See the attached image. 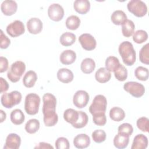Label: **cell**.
Listing matches in <instances>:
<instances>
[{"label": "cell", "mask_w": 149, "mask_h": 149, "mask_svg": "<svg viewBox=\"0 0 149 149\" xmlns=\"http://www.w3.org/2000/svg\"><path fill=\"white\" fill-rule=\"evenodd\" d=\"M42 101L44 123L47 127L53 126L58 121V116L56 113V99L53 94L46 93L42 97Z\"/></svg>", "instance_id": "cell-1"}, {"label": "cell", "mask_w": 149, "mask_h": 149, "mask_svg": "<svg viewBox=\"0 0 149 149\" xmlns=\"http://www.w3.org/2000/svg\"><path fill=\"white\" fill-rule=\"evenodd\" d=\"M118 51L122 57L123 63L127 66H132L136 60V54L133 44L128 41L121 42L119 46Z\"/></svg>", "instance_id": "cell-2"}, {"label": "cell", "mask_w": 149, "mask_h": 149, "mask_svg": "<svg viewBox=\"0 0 149 149\" xmlns=\"http://www.w3.org/2000/svg\"><path fill=\"white\" fill-rule=\"evenodd\" d=\"M25 70V63L22 61H17L11 65L7 73V77L12 83H16L19 81Z\"/></svg>", "instance_id": "cell-3"}, {"label": "cell", "mask_w": 149, "mask_h": 149, "mask_svg": "<svg viewBox=\"0 0 149 149\" xmlns=\"http://www.w3.org/2000/svg\"><path fill=\"white\" fill-rule=\"evenodd\" d=\"M40 104V98L35 93L28 94L24 101V109L26 113L30 115H34L38 112Z\"/></svg>", "instance_id": "cell-4"}, {"label": "cell", "mask_w": 149, "mask_h": 149, "mask_svg": "<svg viewBox=\"0 0 149 149\" xmlns=\"http://www.w3.org/2000/svg\"><path fill=\"white\" fill-rule=\"evenodd\" d=\"M22 98V94L19 91H13L10 93H3L1 95V102L5 108H12L21 102Z\"/></svg>", "instance_id": "cell-5"}, {"label": "cell", "mask_w": 149, "mask_h": 149, "mask_svg": "<svg viewBox=\"0 0 149 149\" xmlns=\"http://www.w3.org/2000/svg\"><path fill=\"white\" fill-rule=\"evenodd\" d=\"M128 10L135 16L141 17L147 13V6L146 4L141 0H131L127 5Z\"/></svg>", "instance_id": "cell-6"}, {"label": "cell", "mask_w": 149, "mask_h": 149, "mask_svg": "<svg viewBox=\"0 0 149 149\" xmlns=\"http://www.w3.org/2000/svg\"><path fill=\"white\" fill-rule=\"evenodd\" d=\"M107 106V101L105 97L101 94L97 95L89 107V112L92 115L98 113H105Z\"/></svg>", "instance_id": "cell-7"}, {"label": "cell", "mask_w": 149, "mask_h": 149, "mask_svg": "<svg viewBox=\"0 0 149 149\" xmlns=\"http://www.w3.org/2000/svg\"><path fill=\"white\" fill-rule=\"evenodd\" d=\"M124 90L136 98L143 96L145 93L144 86L136 81H128L123 85Z\"/></svg>", "instance_id": "cell-8"}, {"label": "cell", "mask_w": 149, "mask_h": 149, "mask_svg": "<svg viewBox=\"0 0 149 149\" xmlns=\"http://www.w3.org/2000/svg\"><path fill=\"white\" fill-rule=\"evenodd\" d=\"M6 30L12 37H17L25 32V27L22 21L16 20L8 25Z\"/></svg>", "instance_id": "cell-9"}, {"label": "cell", "mask_w": 149, "mask_h": 149, "mask_svg": "<svg viewBox=\"0 0 149 149\" xmlns=\"http://www.w3.org/2000/svg\"><path fill=\"white\" fill-rule=\"evenodd\" d=\"M64 9L59 3H52L48 9V15L50 19L54 22H59L64 16Z\"/></svg>", "instance_id": "cell-10"}, {"label": "cell", "mask_w": 149, "mask_h": 149, "mask_svg": "<svg viewBox=\"0 0 149 149\" xmlns=\"http://www.w3.org/2000/svg\"><path fill=\"white\" fill-rule=\"evenodd\" d=\"M79 41L82 48L86 51L94 49L97 45V42L94 37L90 34L84 33L79 37Z\"/></svg>", "instance_id": "cell-11"}, {"label": "cell", "mask_w": 149, "mask_h": 149, "mask_svg": "<svg viewBox=\"0 0 149 149\" xmlns=\"http://www.w3.org/2000/svg\"><path fill=\"white\" fill-rule=\"evenodd\" d=\"M89 99L90 97L87 92L84 90H78L73 95V102L77 108H83L87 105Z\"/></svg>", "instance_id": "cell-12"}, {"label": "cell", "mask_w": 149, "mask_h": 149, "mask_svg": "<svg viewBox=\"0 0 149 149\" xmlns=\"http://www.w3.org/2000/svg\"><path fill=\"white\" fill-rule=\"evenodd\" d=\"M21 144L20 137L16 133H10L6 139L4 149H17Z\"/></svg>", "instance_id": "cell-13"}, {"label": "cell", "mask_w": 149, "mask_h": 149, "mask_svg": "<svg viewBox=\"0 0 149 149\" xmlns=\"http://www.w3.org/2000/svg\"><path fill=\"white\" fill-rule=\"evenodd\" d=\"M43 24L41 20L37 17L30 19L27 22V28L29 32L33 34H37L42 30Z\"/></svg>", "instance_id": "cell-14"}, {"label": "cell", "mask_w": 149, "mask_h": 149, "mask_svg": "<svg viewBox=\"0 0 149 149\" xmlns=\"http://www.w3.org/2000/svg\"><path fill=\"white\" fill-rule=\"evenodd\" d=\"M1 9L5 15L11 16L17 11V4L15 1L5 0L1 3Z\"/></svg>", "instance_id": "cell-15"}, {"label": "cell", "mask_w": 149, "mask_h": 149, "mask_svg": "<svg viewBox=\"0 0 149 149\" xmlns=\"http://www.w3.org/2000/svg\"><path fill=\"white\" fill-rule=\"evenodd\" d=\"M73 144L77 148L82 149L87 148L90 144V137L86 134H79L74 138Z\"/></svg>", "instance_id": "cell-16"}, {"label": "cell", "mask_w": 149, "mask_h": 149, "mask_svg": "<svg viewBox=\"0 0 149 149\" xmlns=\"http://www.w3.org/2000/svg\"><path fill=\"white\" fill-rule=\"evenodd\" d=\"M148 139L145 135L139 134L134 137L131 148L145 149L148 146Z\"/></svg>", "instance_id": "cell-17"}, {"label": "cell", "mask_w": 149, "mask_h": 149, "mask_svg": "<svg viewBox=\"0 0 149 149\" xmlns=\"http://www.w3.org/2000/svg\"><path fill=\"white\" fill-rule=\"evenodd\" d=\"M76 59V54L74 51L70 49L63 51L60 55L59 59L63 65H70L73 63Z\"/></svg>", "instance_id": "cell-18"}, {"label": "cell", "mask_w": 149, "mask_h": 149, "mask_svg": "<svg viewBox=\"0 0 149 149\" xmlns=\"http://www.w3.org/2000/svg\"><path fill=\"white\" fill-rule=\"evenodd\" d=\"M57 78L62 83H68L73 80L74 75L70 70L67 68H61L57 72Z\"/></svg>", "instance_id": "cell-19"}, {"label": "cell", "mask_w": 149, "mask_h": 149, "mask_svg": "<svg viewBox=\"0 0 149 149\" xmlns=\"http://www.w3.org/2000/svg\"><path fill=\"white\" fill-rule=\"evenodd\" d=\"M73 8L77 13L84 15L90 9V2L88 0H76L73 3Z\"/></svg>", "instance_id": "cell-20"}, {"label": "cell", "mask_w": 149, "mask_h": 149, "mask_svg": "<svg viewBox=\"0 0 149 149\" xmlns=\"http://www.w3.org/2000/svg\"><path fill=\"white\" fill-rule=\"evenodd\" d=\"M111 77V73L105 68H100L95 72V80L100 83H105L108 81Z\"/></svg>", "instance_id": "cell-21"}, {"label": "cell", "mask_w": 149, "mask_h": 149, "mask_svg": "<svg viewBox=\"0 0 149 149\" xmlns=\"http://www.w3.org/2000/svg\"><path fill=\"white\" fill-rule=\"evenodd\" d=\"M37 78V74L34 71H27L23 76V83L27 88L33 87L34 86Z\"/></svg>", "instance_id": "cell-22"}, {"label": "cell", "mask_w": 149, "mask_h": 149, "mask_svg": "<svg viewBox=\"0 0 149 149\" xmlns=\"http://www.w3.org/2000/svg\"><path fill=\"white\" fill-rule=\"evenodd\" d=\"M127 16L125 13L121 10H116L114 11L111 16V20L115 25H122L127 20Z\"/></svg>", "instance_id": "cell-23"}, {"label": "cell", "mask_w": 149, "mask_h": 149, "mask_svg": "<svg viewBox=\"0 0 149 149\" xmlns=\"http://www.w3.org/2000/svg\"><path fill=\"white\" fill-rule=\"evenodd\" d=\"M129 142V137L119 133L113 139V144L115 147L119 149H123L127 147Z\"/></svg>", "instance_id": "cell-24"}, {"label": "cell", "mask_w": 149, "mask_h": 149, "mask_svg": "<svg viewBox=\"0 0 149 149\" xmlns=\"http://www.w3.org/2000/svg\"><path fill=\"white\" fill-rule=\"evenodd\" d=\"M95 68V63L94 61L90 58H87L83 59L81 63L80 68L85 74H90L92 73Z\"/></svg>", "instance_id": "cell-25"}, {"label": "cell", "mask_w": 149, "mask_h": 149, "mask_svg": "<svg viewBox=\"0 0 149 149\" xmlns=\"http://www.w3.org/2000/svg\"><path fill=\"white\" fill-rule=\"evenodd\" d=\"M10 118L11 122L16 125L22 124L25 119L24 115L20 109H15L13 110L10 113Z\"/></svg>", "instance_id": "cell-26"}, {"label": "cell", "mask_w": 149, "mask_h": 149, "mask_svg": "<svg viewBox=\"0 0 149 149\" xmlns=\"http://www.w3.org/2000/svg\"><path fill=\"white\" fill-rule=\"evenodd\" d=\"M79 111L72 108H69L65 111L63 113V118L68 123L72 125L74 124L78 119Z\"/></svg>", "instance_id": "cell-27"}, {"label": "cell", "mask_w": 149, "mask_h": 149, "mask_svg": "<svg viewBox=\"0 0 149 149\" xmlns=\"http://www.w3.org/2000/svg\"><path fill=\"white\" fill-rule=\"evenodd\" d=\"M109 116L113 121L120 122L125 118V113L121 108L115 107L110 109Z\"/></svg>", "instance_id": "cell-28"}, {"label": "cell", "mask_w": 149, "mask_h": 149, "mask_svg": "<svg viewBox=\"0 0 149 149\" xmlns=\"http://www.w3.org/2000/svg\"><path fill=\"white\" fill-rule=\"evenodd\" d=\"M135 25L133 22L131 20H127L122 25V33L123 36L130 37L134 33Z\"/></svg>", "instance_id": "cell-29"}, {"label": "cell", "mask_w": 149, "mask_h": 149, "mask_svg": "<svg viewBox=\"0 0 149 149\" xmlns=\"http://www.w3.org/2000/svg\"><path fill=\"white\" fill-rule=\"evenodd\" d=\"M76 41V36L70 32H65L63 33L59 38L61 44L65 47L70 46L74 43Z\"/></svg>", "instance_id": "cell-30"}, {"label": "cell", "mask_w": 149, "mask_h": 149, "mask_svg": "<svg viewBox=\"0 0 149 149\" xmlns=\"http://www.w3.org/2000/svg\"><path fill=\"white\" fill-rule=\"evenodd\" d=\"M40 122L36 119H31L29 120L25 125V130L29 134L36 133L40 128Z\"/></svg>", "instance_id": "cell-31"}, {"label": "cell", "mask_w": 149, "mask_h": 149, "mask_svg": "<svg viewBox=\"0 0 149 149\" xmlns=\"http://www.w3.org/2000/svg\"><path fill=\"white\" fill-rule=\"evenodd\" d=\"M119 61L118 58L114 56H108L105 61V68L109 71L114 72L120 65Z\"/></svg>", "instance_id": "cell-32"}, {"label": "cell", "mask_w": 149, "mask_h": 149, "mask_svg": "<svg viewBox=\"0 0 149 149\" xmlns=\"http://www.w3.org/2000/svg\"><path fill=\"white\" fill-rule=\"evenodd\" d=\"M65 23L68 29L75 30L78 29L80 24V19L76 15H71L66 19Z\"/></svg>", "instance_id": "cell-33"}, {"label": "cell", "mask_w": 149, "mask_h": 149, "mask_svg": "<svg viewBox=\"0 0 149 149\" xmlns=\"http://www.w3.org/2000/svg\"><path fill=\"white\" fill-rule=\"evenodd\" d=\"M88 118L87 113L83 111H79V118L72 125L73 127L76 129L84 127L88 123Z\"/></svg>", "instance_id": "cell-34"}, {"label": "cell", "mask_w": 149, "mask_h": 149, "mask_svg": "<svg viewBox=\"0 0 149 149\" xmlns=\"http://www.w3.org/2000/svg\"><path fill=\"white\" fill-rule=\"evenodd\" d=\"M136 77L141 81H146L148 79V70L143 66H138L134 70Z\"/></svg>", "instance_id": "cell-35"}, {"label": "cell", "mask_w": 149, "mask_h": 149, "mask_svg": "<svg viewBox=\"0 0 149 149\" xmlns=\"http://www.w3.org/2000/svg\"><path fill=\"white\" fill-rule=\"evenodd\" d=\"M113 72L115 78L120 81H125L127 77V70L122 64H120L118 68Z\"/></svg>", "instance_id": "cell-36"}, {"label": "cell", "mask_w": 149, "mask_h": 149, "mask_svg": "<svg viewBox=\"0 0 149 149\" xmlns=\"http://www.w3.org/2000/svg\"><path fill=\"white\" fill-rule=\"evenodd\" d=\"M147 39L148 34L143 30H138L133 33V40L137 44H142Z\"/></svg>", "instance_id": "cell-37"}, {"label": "cell", "mask_w": 149, "mask_h": 149, "mask_svg": "<svg viewBox=\"0 0 149 149\" xmlns=\"http://www.w3.org/2000/svg\"><path fill=\"white\" fill-rule=\"evenodd\" d=\"M139 59L143 63L149 64V45L146 44L141 48L139 52Z\"/></svg>", "instance_id": "cell-38"}, {"label": "cell", "mask_w": 149, "mask_h": 149, "mask_svg": "<svg viewBox=\"0 0 149 149\" xmlns=\"http://www.w3.org/2000/svg\"><path fill=\"white\" fill-rule=\"evenodd\" d=\"M107 134L105 131L102 130H95L92 133V138L94 141L97 143L104 142L106 139Z\"/></svg>", "instance_id": "cell-39"}, {"label": "cell", "mask_w": 149, "mask_h": 149, "mask_svg": "<svg viewBox=\"0 0 149 149\" xmlns=\"http://www.w3.org/2000/svg\"><path fill=\"white\" fill-rule=\"evenodd\" d=\"M118 133L124 134L126 136L129 137L132 135L133 132V128L132 125H130L129 123H124L120 125L118 127Z\"/></svg>", "instance_id": "cell-40"}, {"label": "cell", "mask_w": 149, "mask_h": 149, "mask_svg": "<svg viewBox=\"0 0 149 149\" xmlns=\"http://www.w3.org/2000/svg\"><path fill=\"white\" fill-rule=\"evenodd\" d=\"M139 129L144 132H148L149 130V119L146 117H141L139 118L136 122Z\"/></svg>", "instance_id": "cell-41"}, {"label": "cell", "mask_w": 149, "mask_h": 149, "mask_svg": "<svg viewBox=\"0 0 149 149\" xmlns=\"http://www.w3.org/2000/svg\"><path fill=\"white\" fill-rule=\"evenodd\" d=\"M93 122L98 126H104L106 124L107 118L105 113H98L93 115Z\"/></svg>", "instance_id": "cell-42"}, {"label": "cell", "mask_w": 149, "mask_h": 149, "mask_svg": "<svg viewBox=\"0 0 149 149\" xmlns=\"http://www.w3.org/2000/svg\"><path fill=\"white\" fill-rule=\"evenodd\" d=\"M55 145L57 149H68L70 147L68 140L63 137L58 138L55 141Z\"/></svg>", "instance_id": "cell-43"}, {"label": "cell", "mask_w": 149, "mask_h": 149, "mask_svg": "<svg viewBox=\"0 0 149 149\" xmlns=\"http://www.w3.org/2000/svg\"><path fill=\"white\" fill-rule=\"evenodd\" d=\"M10 44V39L4 34L3 31L1 30L0 34V47L2 49L7 48Z\"/></svg>", "instance_id": "cell-44"}, {"label": "cell", "mask_w": 149, "mask_h": 149, "mask_svg": "<svg viewBox=\"0 0 149 149\" xmlns=\"http://www.w3.org/2000/svg\"><path fill=\"white\" fill-rule=\"evenodd\" d=\"M9 67L8 59L3 56L0 57V73H3L6 71Z\"/></svg>", "instance_id": "cell-45"}, {"label": "cell", "mask_w": 149, "mask_h": 149, "mask_svg": "<svg viewBox=\"0 0 149 149\" xmlns=\"http://www.w3.org/2000/svg\"><path fill=\"white\" fill-rule=\"evenodd\" d=\"M0 84H1V93L6 92L9 88V84L7 81L2 77H0Z\"/></svg>", "instance_id": "cell-46"}, {"label": "cell", "mask_w": 149, "mask_h": 149, "mask_svg": "<svg viewBox=\"0 0 149 149\" xmlns=\"http://www.w3.org/2000/svg\"><path fill=\"white\" fill-rule=\"evenodd\" d=\"M34 148H40V149H42V148H54V147L49 143H45V142H40L38 144V145H37Z\"/></svg>", "instance_id": "cell-47"}, {"label": "cell", "mask_w": 149, "mask_h": 149, "mask_svg": "<svg viewBox=\"0 0 149 149\" xmlns=\"http://www.w3.org/2000/svg\"><path fill=\"white\" fill-rule=\"evenodd\" d=\"M0 113H1V122H3L6 118V113L3 111V110H0Z\"/></svg>", "instance_id": "cell-48"}]
</instances>
